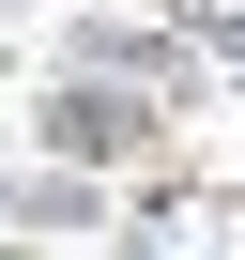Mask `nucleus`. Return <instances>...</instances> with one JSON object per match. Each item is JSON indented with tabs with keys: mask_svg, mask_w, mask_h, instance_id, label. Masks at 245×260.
I'll return each instance as SVG.
<instances>
[]
</instances>
